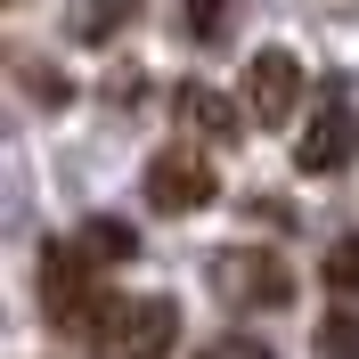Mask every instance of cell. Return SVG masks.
<instances>
[{"mask_svg": "<svg viewBox=\"0 0 359 359\" xmlns=\"http://www.w3.org/2000/svg\"><path fill=\"white\" fill-rule=\"evenodd\" d=\"M318 359H359V311L318 318Z\"/></svg>", "mask_w": 359, "mask_h": 359, "instance_id": "cell-12", "label": "cell"}, {"mask_svg": "<svg viewBox=\"0 0 359 359\" xmlns=\"http://www.w3.org/2000/svg\"><path fill=\"white\" fill-rule=\"evenodd\" d=\"M139 8L131 0H82V8H74V33H82V41H107L114 25H131Z\"/></svg>", "mask_w": 359, "mask_h": 359, "instance_id": "cell-10", "label": "cell"}, {"mask_svg": "<svg viewBox=\"0 0 359 359\" xmlns=\"http://www.w3.org/2000/svg\"><path fill=\"white\" fill-rule=\"evenodd\" d=\"M212 286H221L237 311H253V302L278 311V302H294V269L278 262V253H221V262H212Z\"/></svg>", "mask_w": 359, "mask_h": 359, "instance_id": "cell-5", "label": "cell"}, {"mask_svg": "<svg viewBox=\"0 0 359 359\" xmlns=\"http://www.w3.org/2000/svg\"><path fill=\"white\" fill-rule=\"evenodd\" d=\"M196 359H278L269 343H253V335H221V343H204Z\"/></svg>", "mask_w": 359, "mask_h": 359, "instance_id": "cell-13", "label": "cell"}, {"mask_svg": "<svg viewBox=\"0 0 359 359\" xmlns=\"http://www.w3.org/2000/svg\"><path fill=\"white\" fill-rule=\"evenodd\" d=\"M318 278L343 294V302H359V237H343V245H327V262H318Z\"/></svg>", "mask_w": 359, "mask_h": 359, "instance_id": "cell-11", "label": "cell"}, {"mask_svg": "<svg viewBox=\"0 0 359 359\" xmlns=\"http://www.w3.org/2000/svg\"><path fill=\"white\" fill-rule=\"evenodd\" d=\"M221 196V180H212V163H204V147H163L156 163H147V204L156 212H204V204Z\"/></svg>", "mask_w": 359, "mask_h": 359, "instance_id": "cell-4", "label": "cell"}, {"mask_svg": "<svg viewBox=\"0 0 359 359\" xmlns=\"http://www.w3.org/2000/svg\"><path fill=\"white\" fill-rule=\"evenodd\" d=\"M351 147H359L351 114H343V98H327V107H318V123L294 139V163H302V172H343V163H351Z\"/></svg>", "mask_w": 359, "mask_h": 359, "instance_id": "cell-7", "label": "cell"}, {"mask_svg": "<svg viewBox=\"0 0 359 359\" xmlns=\"http://www.w3.org/2000/svg\"><path fill=\"white\" fill-rule=\"evenodd\" d=\"M98 253L82 245V237H66V245H49L41 253V311H49V327H66V335H90L98 318H107V278H98Z\"/></svg>", "mask_w": 359, "mask_h": 359, "instance_id": "cell-1", "label": "cell"}, {"mask_svg": "<svg viewBox=\"0 0 359 359\" xmlns=\"http://www.w3.org/2000/svg\"><path fill=\"white\" fill-rule=\"evenodd\" d=\"M172 107H180V123H188L204 147H229V139H245V123H253V114H245V98H221L212 82H180V98H172Z\"/></svg>", "mask_w": 359, "mask_h": 359, "instance_id": "cell-6", "label": "cell"}, {"mask_svg": "<svg viewBox=\"0 0 359 359\" xmlns=\"http://www.w3.org/2000/svg\"><path fill=\"white\" fill-rule=\"evenodd\" d=\"M302 90H311V82H302V57H294V49H253L237 98H245L253 131H278V123H294V114H302Z\"/></svg>", "mask_w": 359, "mask_h": 359, "instance_id": "cell-3", "label": "cell"}, {"mask_svg": "<svg viewBox=\"0 0 359 359\" xmlns=\"http://www.w3.org/2000/svg\"><path fill=\"white\" fill-rule=\"evenodd\" d=\"M25 90L49 98V107H66V98H74V82H66V74H49V66H25Z\"/></svg>", "mask_w": 359, "mask_h": 359, "instance_id": "cell-14", "label": "cell"}, {"mask_svg": "<svg viewBox=\"0 0 359 359\" xmlns=\"http://www.w3.org/2000/svg\"><path fill=\"white\" fill-rule=\"evenodd\" d=\"M229 8H237V0H180V33H188V41H221Z\"/></svg>", "mask_w": 359, "mask_h": 359, "instance_id": "cell-9", "label": "cell"}, {"mask_svg": "<svg viewBox=\"0 0 359 359\" xmlns=\"http://www.w3.org/2000/svg\"><path fill=\"white\" fill-rule=\"evenodd\" d=\"M180 343V302L172 294H139V302H107V318L90 327L98 359H163Z\"/></svg>", "mask_w": 359, "mask_h": 359, "instance_id": "cell-2", "label": "cell"}, {"mask_svg": "<svg viewBox=\"0 0 359 359\" xmlns=\"http://www.w3.org/2000/svg\"><path fill=\"white\" fill-rule=\"evenodd\" d=\"M82 245L114 269V262H131V253H139V229H131V221H82Z\"/></svg>", "mask_w": 359, "mask_h": 359, "instance_id": "cell-8", "label": "cell"}]
</instances>
